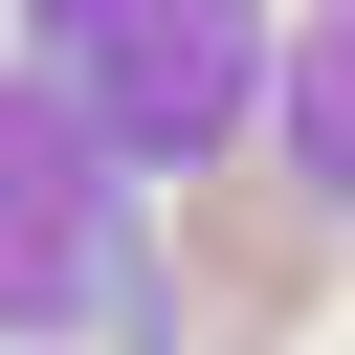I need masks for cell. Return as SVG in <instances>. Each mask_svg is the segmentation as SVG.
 I'll list each match as a JSON object with an SVG mask.
<instances>
[{
	"label": "cell",
	"mask_w": 355,
	"mask_h": 355,
	"mask_svg": "<svg viewBox=\"0 0 355 355\" xmlns=\"http://www.w3.org/2000/svg\"><path fill=\"white\" fill-rule=\"evenodd\" d=\"M155 311H244V333H288V311H333V222H311L288 178H222V155H178Z\"/></svg>",
	"instance_id": "cell-2"
},
{
	"label": "cell",
	"mask_w": 355,
	"mask_h": 355,
	"mask_svg": "<svg viewBox=\"0 0 355 355\" xmlns=\"http://www.w3.org/2000/svg\"><path fill=\"white\" fill-rule=\"evenodd\" d=\"M22 44H44V89H67L111 155H155V178L266 111V0H22Z\"/></svg>",
	"instance_id": "cell-1"
}]
</instances>
